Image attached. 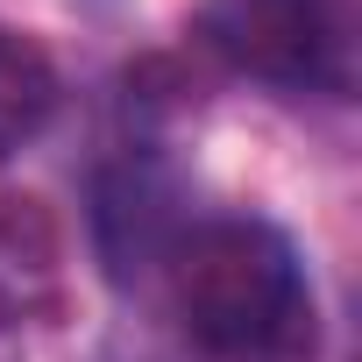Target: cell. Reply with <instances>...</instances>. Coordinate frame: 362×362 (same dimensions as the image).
Wrapping results in <instances>:
<instances>
[{"label": "cell", "instance_id": "6da1fadb", "mask_svg": "<svg viewBox=\"0 0 362 362\" xmlns=\"http://www.w3.org/2000/svg\"><path fill=\"white\" fill-rule=\"evenodd\" d=\"M170 298L214 362H313L320 305L270 221H206L170 242Z\"/></svg>", "mask_w": 362, "mask_h": 362}, {"label": "cell", "instance_id": "7a4b0ae2", "mask_svg": "<svg viewBox=\"0 0 362 362\" xmlns=\"http://www.w3.org/2000/svg\"><path fill=\"white\" fill-rule=\"evenodd\" d=\"M199 36L249 78L284 93H355L362 8L355 0H206Z\"/></svg>", "mask_w": 362, "mask_h": 362}, {"label": "cell", "instance_id": "3957f363", "mask_svg": "<svg viewBox=\"0 0 362 362\" xmlns=\"http://www.w3.org/2000/svg\"><path fill=\"white\" fill-rule=\"evenodd\" d=\"M50 114H57V64L29 36L0 29V163L29 149Z\"/></svg>", "mask_w": 362, "mask_h": 362}]
</instances>
